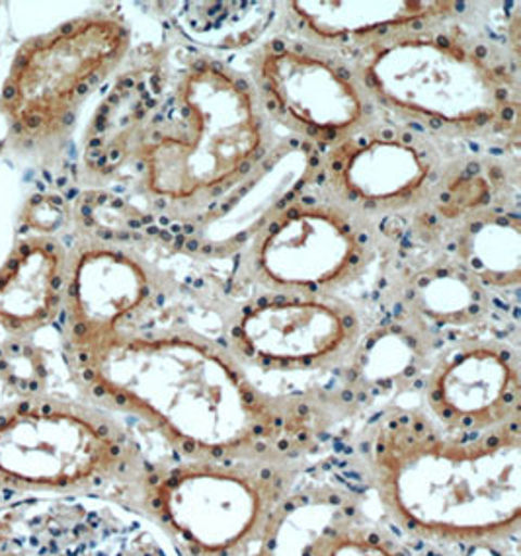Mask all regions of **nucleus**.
Segmentation results:
<instances>
[{"mask_svg":"<svg viewBox=\"0 0 521 556\" xmlns=\"http://www.w3.org/2000/svg\"><path fill=\"white\" fill-rule=\"evenodd\" d=\"M364 496L342 484L295 486L271 514L251 556H313L330 529L364 514Z\"/></svg>","mask_w":521,"mask_h":556,"instance_id":"15","label":"nucleus"},{"mask_svg":"<svg viewBox=\"0 0 521 556\" xmlns=\"http://www.w3.org/2000/svg\"><path fill=\"white\" fill-rule=\"evenodd\" d=\"M369 489L410 538L476 547L513 538L521 521V426L459 438L422 410H391L361 443Z\"/></svg>","mask_w":521,"mask_h":556,"instance_id":"2","label":"nucleus"},{"mask_svg":"<svg viewBox=\"0 0 521 556\" xmlns=\"http://www.w3.org/2000/svg\"><path fill=\"white\" fill-rule=\"evenodd\" d=\"M422 413L445 433L484 438L520 426V355L496 338H465L425 367Z\"/></svg>","mask_w":521,"mask_h":556,"instance_id":"12","label":"nucleus"},{"mask_svg":"<svg viewBox=\"0 0 521 556\" xmlns=\"http://www.w3.org/2000/svg\"><path fill=\"white\" fill-rule=\"evenodd\" d=\"M290 20L305 41L320 48L359 49L403 29L454 18L457 2H290Z\"/></svg>","mask_w":521,"mask_h":556,"instance_id":"14","label":"nucleus"},{"mask_svg":"<svg viewBox=\"0 0 521 556\" xmlns=\"http://www.w3.org/2000/svg\"><path fill=\"white\" fill-rule=\"evenodd\" d=\"M49 202L55 203V205H63V200H61L59 195H51V198H49Z\"/></svg>","mask_w":521,"mask_h":556,"instance_id":"25","label":"nucleus"},{"mask_svg":"<svg viewBox=\"0 0 521 556\" xmlns=\"http://www.w3.org/2000/svg\"><path fill=\"white\" fill-rule=\"evenodd\" d=\"M418 313L435 327H465L483 318L484 288L459 266H442L418 276Z\"/></svg>","mask_w":521,"mask_h":556,"instance_id":"17","label":"nucleus"},{"mask_svg":"<svg viewBox=\"0 0 521 556\" xmlns=\"http://www.w3.org/2000/svg\"><path fill=\"white\" fill-rule=\"evenodd\" d=\"M300 475L301 459L174 457L151 463L131 508L178 556H251Z\"/></svg>","mask_w":521,"mask_h":556,"instance_id":"5","label":"nucleus"},{"mask_svg":"<svg viewBox=\"0 0 521 556\" xmlns=\"http://www.w3.org/2000/svg\"><path fill=\"white\" fill-rule=\"evenodd\" d=\"M366 219L327 198L297 195L241 249L242 276L260 293L339 295L376 258Z\"/></svg>","mask_w":521,"mask_h":556,"instance_id":"7","label":"nucleus"},{"mask_svg":"<svg viewBox=\"0 0 521 556\" xmlns=\"http://www.w3.org/2000/svg\"><path fill=\"white\" fill-rule=\"evenodd\" d=\"M80 213H82L85 217H90V215H92V207H90V205H82V207H80Z\"/></svg>","mask_w":521,"mask_h":556,"instance_id":"22","label":"nucleus"},{"mask_svg":"<svg viewBox=\"0 0 521 556\" xmlns=\"http://www.w3.org/2000/svg\"><path fill=\"white\" fill-rule=\"evenodd\" d=\"M249 77L271 124L310 147L330 149L381 119L354 68L305 39L264 41Z\"/></svg>","mask_w":521,"mask_h":556,"instance_id":"8","label":"nucleus"},{"mask_svg":"<svg viewBox=\"0 0 521 556\" xmlns=\"http://www.w3.org/2000/svg\"><path fill=\"white\" fill-rule=\"evenodd\" d=\"M14 131H16V134H22V131H24V124H14Z\"/></svg>","mask_w":521,"mask_h":556,"instance_id":"29","label":"nucleus"},{"mask_svg":"<svg viewBox=\"0 0 521 556\" xmlns=\"http://www.w3.org/2000/svg\"><path fill=\"white\" fill-rule=\"evenodd\" d=\"M463 268L484 289L516 291L521 281V225L518 213L481 212L457 232Z\"/></svg>","mask_w":521,"mask_h":556,"instance_id":"16","label":"nucleus"},{"mask_svg":"<svg viewBox=\"0 0 521 556\" xmlns=\"http://www.w3.org/2000/svg\"><path fill=\"white\" fill-rule=\"evenodd\" d=\"M43 178H46V180H48V182H51V180H53V178H51V174H49L48 170H46V173H43Z\"/></svg>","mask_w":521,"mask_h":556,"instance_id":"30","label":"nucleus"},{"mask_svg":"<svg viewBox=\"0 0 521 556\" xmlns=\"http://www.w3.org/2000/svg\"><path fill=\"white\" fill-rule=\"evenodd\" d=\"M22 124L26 125L28 129H38L39 125L43 124V117L39 114H26Z\"/></svg>","mask_w":521,"mask_h":556,"instance_id":"19","label":"nucleus"},{"mask_svg":"<svg viewBox=\"0 0 521 556\" xmlns=\"http://www.w3.org/2000/svg\"><path fill=\"white\" fill-rule=\"evenodd\" d=\"M330 202L371 222L420 212L444 195V154L432 137L381 122L319 159Z\"/></svg>","mask_w":521,"mask_h":556,"instance_id":"10","label":"nucleus"},{"mask_svg":"<svg viewBox=\"0 0 521 556\" xmlns=\"http://www.w3.org/2000/svg\"><path fill=\"white\" fill-rule=\"evenodd\" d=\"M313 556H408V553L393 533L367 521L361 514L330 529Z\"/></svg>","mask_w":521,"mask_h":556,"instance_id":"18","label":"nucleus"},{"mask_svg":"<svg viewBox=\"0 0 521 556\" xmlns=\"http://www.w3.org/2000/svg\"><path fill=\"white\" fill-rule=\"evenodd\" d=\"M26 63H28V58H26V53L22 51L18 58H16V61H14V67H12V71H14V75H16V73H20V71L24 68V65H26Z\"/></svg>","mask_w":521,"mask_h":556,"instance_id":"21","label":"nucleus"},{"mask_svg":"<svg viewBox=\"0 0 521 556\" xmlns=\"http://www.w3.org/2000/svg\"><path fill=\"white\" fill-rule=\"evenodd\" d=\"M151 460L112 418L78 404L22 401L0 413V489L102 496L134 506Z\"/></svg>","mask_w":521,"mask_h":556,"instance_id":"6","label":"nucleus"},{"mask_svg":"<svg viewBox=\"0 0 521 556\" xmlns=\"http://www.w3.org/2000/svg\"><path fill=\"white\" fill-rule=\"evenodd\" d=\"M0 556H178L126 502L29 496L0 506Z\"/></svg>","mask_w":521,"mask_h":556,"instance_id":"11","label":"nucleus"},{"mask_svg":"<svg viewBox=\"0 0 521 556\" xmlns=\"http://www.w3.org/2000/svg\"><path fill=\"white\" fill-rule=\"evenodd\" d=\"M364 336L359 313L339 295L260 293L229 318L223 342L251 374L320 377L346 371Z\"/></svg>","mask_w":521,"mask_h":556,"instance_id":"9","label":"nucleus"},{"mask_svg":"<svg viewBox=\"0 0 521 556\" xmlns=\"http://www.w3.org/2000/svg\"><path fill=\"white\" fill-rule=\"evenodd\" d=\"M155 100L137 141V173L163 222L200 225L274 151V124L249 75L212 55H186L153 77Z\"/></svg>","mask_w":521,"mask_h":556,"instance_id":"3","label":"nucleus"},{"mask_svg":"<svg viewBox=\"0 0 521 556\" xmlns=\"http://www.w3.org/2000/svg\"><path fill=\"white\" fill-rule=\"evenodd\" d=\"M447 20L356 49L354 73L377 112L432 139H481L518 125V73Z\"/></svg>","mask_w":521,"mask_h":556,"instance_id":"4","label":"nucleus"},{"mask_svg":"<svg viewBox=\"0 0 521 556\" xmlns=\"http://www.w3.org/2000/svg\"><path fill=\"white\" fill-rule=\"evenodd\" d=\"M58 186L59 188H65V186H67V178H65V176L58 178Z\"/></svg>","mask_w":521,"mask_h":556,"instance_id":"27","label":"nucleus"},{"mask_svg":"<svg viewBox=\"0 0 521 556\" xmlns=\"http://www.w3.org/2000/svg\"><path fill=\"white\" fill-rule=\"evenodd\" d=\"M43 202V195H34V200H31V203H34V205H38V203H41Z\"/></svg>","mask_w":521,"mask_h":556,"instance_id":"28","label":"nucleus"},{"mask_svg":"<svg viewBox=\"0 0 521 556\" xmlns=\"http://www.w3.org/2000/svg\"><path fill=\"white\" fill-rule=\"evenodd\" d=\"M18 264H20L18 258L10 260L9 266H7V269H9V271H12V269L18 268Z\"/></svg>","mask_w":521,"mask_h":556,"instance_id":"24","label":"nucleus"},{"mask_svg":"<svg viewBox=\"0 0 521 556\" xmlns=\"http://www.w3.org/2000/svg\"><path fill=\"white\" fill-rule=\"evenodd\" d=\"M29 254V247L28 244H22L18 250V256H28Z\"/></svg>","mask_w":521,"mask_h":556,"instance_id":"23","label":"nucleus"},{"mask_svg":"<svg viewBox=\"0 0 521 556\" xmlns=\"http://www.w3.org/2000/svg\"><path fill=\"white\" fill-rule=\"evenodd\" d=\"M16 97H18V88H16V85H14L12 80H9V83H7V87L2 90V100H4V102H10V100H14Z\"/></svg>","mask_w":521,"mask_h":556,"instance_id":"20","label":"nucleus"},{"mask_svg":"<svg viewBox=\"0 0 521 556\" xmlns=\"http://www.w3.org/2000/svg\"><path fill=\"white\" fill-rule=\"evenodd\" d=\"M46 252H48V254H53V252H55V244H53V242H48V244H46Z\"/></svg>","mask_w":521,"mask_h":556,"instance_id":"26","label":"nucleus"},{"mask_svg":"<svg viewBox=\"0 0 521 556\" xmlns=\"http://www.w3.org/2000/svg\"><path fill=\"white\" fill-rule=\"evenodd\" d=\"M319 168L317 151L297 139L276 143L266 163L229 202L193 227L195 244L213 254L241 250L252 235L268 222L271 213L297 198Z\"/></svg>","mask_w":521,"mask_h":556,"instance_id":"13","label":"nucleus"},{"mask_svg":"<svg viewBox=\"0 0 521 556\" xmlns=\"http://www.w3.org/2000/svg\"><path fill=\"white\" fill-rule=\"evenodd\" d=\"M75 355L98 401L147 424L180 459H303L336 413L320 394L270 393L223 340L193 328H141Z\"/></svg>","mask_w":521,"mask_h":556,"instance_id":"1","label":"nucleus"}]
</instances>
